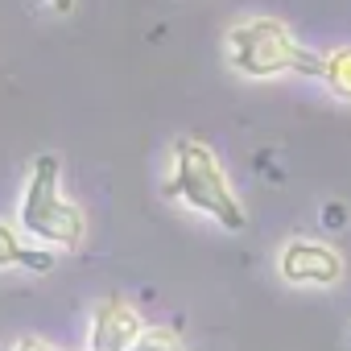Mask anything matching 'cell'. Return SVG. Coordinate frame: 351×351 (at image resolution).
Masks as SVG:
<instances>
[{"label":"cell","mask_w":351,"mask_h":351,"mask_svg":"<svg viewBox=\"0 0 351 351\" xmlns=\"http://www.w3.org/2000/svg\"><path fill=\"white\" fill-rule=\"evenodd\" d=\"M165 199H178L182 207L215 219L228 232H244L248 215L228 182V173L219 165V157L211 153V145L195 141V136H178L169 149V178H165Z\"/></svg>","instance_id":"cell-1"},{"label":"cell","mask_w":351,"mask_h":351,"mask_svg":"<svg viewBox=\"0 0 351 351\" xmlns=\"http://www.w3.org/2000/svg\"><path fill=\"white\" fill-rule=\"evenodd\" d=\"M228 62L248 79H277V75H322V54L298 46V38L277 17H248L228 29Z\"/></svg>","instance_id":"cell-2"},{"label":"cell","mask_w":351,"mask_h":351,"mask_svg":"<svg viewBox=\"0 0 351 351\" xmlns=\"http://www.w3.org/2000/svg\"><path fill=\"white\" fill-rule=\"evenodd\" d=\"M21 228L50 248H79L87 236L83 211L62 195V165L54 153L34 157L29 182L21 195Z\"/></svg>","instance_id":"cell-3"},{"label":"cell","mask_w":351,"mask_h":351,"mask_svg":"<svg viewBox=\"0 0 351 351\" xmlns=\"http://www.w3.org/2000/svg\"><path fill=\"white\" fill-rule=\"evenodd\" d=\"M277 273L289 285H302V289H330V285L343 281V256L322 240L298 236L277 252Z\"/></svg>","instance_id":"cell-4"},{"label":"cell","mask_w":351,"mask_h":351,"mask_svg":"<svg viewBox=\"0 0 351 351\" xmlns=\"http://www.w3.org/2000/svg\"><path fill=\"white\" fill-rule=\"evenodd\" d=\"M141 330H145V322H141L136 306H132L128 298L112 293V298H104V302L95 306L87 343H91V351H128Z\"/></svg>","instance_id":"cell-5"},{"label":"cell","mask_w":351,"mask_h":351,"mask_svg":"<svg viewBox=\"0 0 351 351\" xmlns=\"http://www.w3.org/2000/svg\"><path fill=\"white\" fill-rule=\"evenodd\" d=\"M339 99H351V46H339L322 54V75H318Z\"/></svg>","instance_id":"cell-6"},{"label":"cell","mask_w":351,"mask_h":351,"mask_svg":"<svg viewBox=\"0 0 351 351\" xmlns=\"http://www.w3.org/2000/svg\"><path fill=\"white\" fill-rule=\"evenodd\" d=\"M128 351H186V343L178 339V330H169V326H145Z\"/></svg>","instance_id":"cell-7"},{"label":"cell","mask_w":351,"mask_h":351,"mask_svg":"<svg viewBox=\"0 0 351 351\" xmlns=\"http://www.w3.org/2000/svg\"><path fill=\"white\" fill-rule=\"evenodd\" d=\"M21 252H25V240L0 219V269H17L21 265Z\"/></svg>","instance_id":"cell-8"},{"label":"cell","mask_w":351,"mask_h":351,"mask_svg":"<svg viewBox=\"0 0 351 351\" xmlns=\"http://www.w3.org/2000/svg\"><path fill=\"white\" fill-rule=\"evenodd\" d=\"M17 269H25V273H50L54 269V252L50 248H25Z\"/></svg>","instance_id":"cell-9"},{"label":"cell","mask_w":351,"mask_h":351,"mask_svg":"<svg viewBox=\"0 0 351 351\" xmlns=\"http://www.w3.org/2000/svg\"><path fill=\"white\" fill-rule=\"evenodd\" d=\"M347 223V207L343 203H326L322 207V228H343Z\"/></svg>","instance_id":"cell-10"},{"label":"cell","mask_w":351,"mask_h":351,"mask_svg":"<svg viewBox=\"0 0 351 351\" xmlns=\"http://www.w3.org/2000/svg\"><path fill=\"white\" fill-rule=\"evenodd\" d=\"M13 351H58L50 339H38V335H25V339H17L13 343Z\"/></svg>","instance_id":"cell-11"},{"label":"cell","mask_w":351,"mask_h":351,"mask_svg":"<svg viewBox=\"0 0 351 351\" xmlns=\"http://www.w3.org/2000/svg\"><path fill=\"white\" fill-rule=\"evenodd\" d=\"M46 5H50L54 13H71V9H75V0H46Z\"/></svg>","instance_id":"cell-12"}]
</instances>
